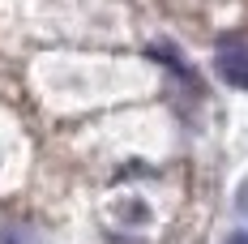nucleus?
<instances>
[{"label": "nucleus", "instance_id": "obj_1", "mask_svg": "<svg viewBox=\"0 0 248 244\" xmlns=\"http://www.w3.org/2000/svg\"><path fill=\"white\" fill-rule=\"evenodd\" d=\"M218 73H223V81L248 90V48L244 43H227V48L218 51Z\"/></svg>", "mask_w": 248, "mask_h": 244}, {"label": "nucleus", "instance_id": "obj_2", "mask_svg": "<svg viewBox=\"0 0 248 244\" xmlns=\"http://www.w3.org/2000/svg\"><path fill=\"white\" fill-rule=\"evenodd\" d=\"M0 244H39V231L26 223H0Z\"/></svg>", "mask_w": 248, "mask_h": 244}, {"label": "nucleus", "instance_id": "obj_3", "mask_svg": "<svg viewBox=\"0 0 248 244\" xmlns=\"http://www.w3.org/2000/svg\"><path fill=\"white\" fill-rule=\"evenodd\" d=\"M227 244H248V231H235V236H227Z\"/></svg>", "mask_w": 248, "mask_h": 244}]
</instances>
